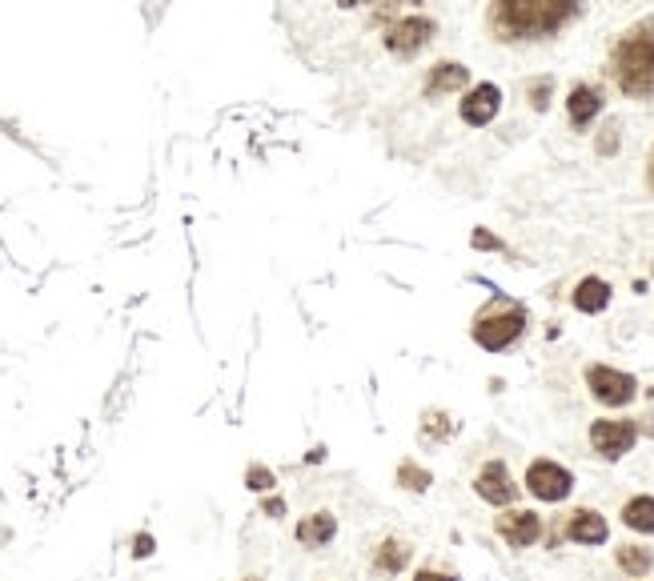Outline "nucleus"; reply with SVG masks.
Returning a JSON list of instances; mask_svg holds the SVG:
<instances>
[{"label": "nucleus", "mask_w": 654, "mask_h": 581, "mask_svg": "<svg viewBox=\"0 0 654 581\" xmlns=\"http://www.w3.org/2000/svg\"><path fill=\"white\" fill-rule=\"evenodd\" d=\"M474 489H478V498L490 501V505H510V501H515V493H518L503 462L482 465V474H478V481H474Z\"/></svg>", "instance_id": "nucleus-8"}, {"label": "nucleus", "mask_w": 654, "mask_h": 581, "mask_svg": "<svg viewBox=\"0 0 654 581\" xmlns=\"http://www.w3.org/2000/svg\"><path fill=\"white\" fill-rule=\"evenodd\" d=\"M646 189L654 193V149H651V161H646Z\"/></svg>", "instance_id": "nucleus-27"}, {"label": "nucleus", "mask_w": 654, "mask_h": 581, "mask_svg": "<svg viewBox=\"0 0 654 581\" xmlns=\"http://www.w3.org/2000/svg\"><path fill=\"white\" fill-rule=\"evenodd\" d=\"M249 581H253V578H249Z\"/></svg>", "instance_id": "nucleus-29"}, {"label": "nucleus", "mask_w": 654, "mask_h": 581, "mask_svg": "<svg viewBox=\"0 0 654 581\" xmlns=\"http://www.w3.org/2000/svg\"><path fill=\"white\" fill-rule=\"evenodd\" d=\"M334 534H338L334 513H314V517H305V522L297 525V542H302V546H309V549L329 546V542H334Z\"/></svg>", "instance_id": "nucleus-12"}, {"label": "nucleus", "mask_w": 654, "mask_h": 581, "mask_svg": "<svg viewBox=\"0 0 654 581\" xmlns=\"http://www.w3.org/2000/svg\"><path fill=\"white\" fill-rule=\"evenodd\" d=\"M610 305V285L598 277H586L578 281V289H574V309H583V314H602Z\"/></svg>", "instance_id": "nucleus-14"}, {"label": "nucleus", "mask_w": 654, "mask_h": 581, "mask_svg": "<svg viewBox=\"0 0 654 581\" xmlns=\"http://www.w3.org/2000/svg\"><path fill=\"white\" fill-rule=\"evenodd\" d=\"M610 72L627 96L651 101L654 96V21L634 24L631 33L622 36L614 53H610Z\"/></svg>", "instance_id": "nucleus-2"}, {"label": "nucleus", "mask_w": 654, "mask_h": 581, "mask_svg": "<svg viewBox=\"0 0 654 581\" xmlns=\"http://www.w3.org/2000/svg\"><path fill=\"white\" fill-rule=\"evenodd\" d=\"M133 554H137V558H149V554H153V537L140 534L137 542H133Z\"/></svg>", "instance_id": "nucleus-24"}, {"label": "nucleus", "mask_w": 654, "mask_h": 581, "mask_svg": "<svg viewBox=\"0 0 654 581\" xmlns=\"http://www.w3.org/2000/svg\"><path fill=\"white\" fill-rule=\"evenodd\" d=\"M474 249H503V241L498 237H490V232H474Z\"/></svg>", "instance_id": "nucleus-23"}, {"label": "nucleus", "mask_w": 654, "mask_h": 581, "mask_svg": "<svg viewBox=\"0 0 654 581\" xmlns=\"http://www.w3.org/2000/svg\"><path fill=\"white\" fill-rule=\"evenodd\" d=\"M246 486L253 489V493H266V489H273V486H278V481H273V474H269L266 465H249Z\"/></svg>", "instance_id": "nucleus-20"}, {"label": "nucleus", "mask_w": 654, "mask_h": 581, "mask_svg": "<svg viewBox=\"0 0 654 581\" xmlns=\"http://www.w3.org/2000/svg\"><path fill=\"white\" fill-rule=\"evenodd\" d=\"M574 0H494L490 24L503 41H538L574 16Z\"/></svg>", "instance_id": "nucleus-1"}, {"label": "nucleus", "mask_w": 654, "mask_h": 581, "mask_svg": "<svg viewBox=\"0 0 654 581\" xmlns=\"http://www.w3.org/2000/svg\"><path fill=\"white\" fill-rule=\"evenodd\" d=\"M406 561H409V546H402V542H382L377 546V554H374V570L377 573H402L406 570Z\"/></svg>", "instance_id": "nucleus-16"}, {"label": "nucleus", "mask_w": 654, "mask_h": 581, "mask_svg": "<svg viewBox=\"0 0 654 581\" xmlns=\"http://www.w3.org/2000/svg\"><path fill=\"white\" fill-rule=\"evenodd\" d=\"M586 385H590V394H595L602 406H627V401H634V394H639V381H634L631 373L610 369V365H590V369H586Z\"/></svg>", "instance_id": "nucleus-4"}, {"label": "nucleus", "mask_w": 654, "mask_h": 581, "mask_svg": "<svg viewBox=\"0 0 654 581\" xmlns=\"http://www.w3.org/2000/svg\"><path fill=\"white\" fill-rule=\"evenodd\" d=\"M414 581H458V578H454V573H433V570H421Z\"/></svg>", "instance_id": "nucleus-26"}, {"label": "nucleus", "mask_w": 654, "mask_h": 581, "mask_svg": "<svg viewBox=\"0 0 654 581\" xmlns=\"http://www.w3.org/2000/svg\"><path fill=\"white\" fill-rule=\"evenodd\" d=\"M546 96H550V81H538L534 89H530V105L546 109Z\"/></svg>", "instance_id": "nucleus-21"}, {"label": "nucleus", "mask_w": 654, "mask_h": 581, "mask_svg": "<svg viewBox=\"0 0 654 581\" xmlns=\"http://www.w3.org/2000/svg\"><path fill=\"white\" fill-rule=\"evenodd\" d=\"M614 133H619V125H610V128H607V137H602V145H598V149H602V152H614V145H619V137H614Z\"/></svg>", "instance_id": "nucleus-25"}, {"label": "nucleus", "mask_w": 654, "mask_h": 581, "mask_svg": "<svg viewBox=\"0 0 654 581\" xmlns=\"http://www.w3.org/2000/svg\"><path fill=\"white\" fill-rule=\"evenodd\" d=\"M634 437H639V430H634L631 421H595V425H590V445H595L607 462L631 454Z\"/></svg>", "instance_id": "nucleus-6"}, {"label": "nucleus", "mask_w": 654, "mask_h": 581, "mask_svg": "<svg viewBox=\"0 0 654 581\" xmlns=\"http://www.w3.org/2000/svg\"><path fill=\"white\" fill-rule=\"evenodd\" d=\"M571 486H574V477L554 462H534L526 469V489H530L538 501H562L571 493Z\"/></svg>", "instance_id": "nucleus-5"}, {"label": "nucleus", "mask_w": 654, "mask_h": 581, "mask_svg": "<svg viewBox=\"0 0 654 581\" xmlns=\"http://www.w3.org/2000/svg\"><path fill=\"white\" fill-rule=\"evenodd\" d=\"M607 534H610L607 522H602L595 510L571 513V525H566V537H571V542H578V546H602Z\"/></svg>", "instance_id": "nucleus-11"}, {"label": "nucleus", "mask_w": 654, "mask_h": 581, "mask_svg": "<svg viewBox=\"0 0 654 581\" xmlns=\"http://www.w3.org/2000/svg\"><path fill=\"white\" fill-rule=\"evenodd\" d=\"M261 513H266V517H281V513H285V501L266 498V501H261Z\"/></svg>", "instance_id": "nucleus-22"}, {"label": "nucleus", "mask_w": 654, "mask_h": 581, "mask_svg": "<svg viewBox=\"0 0 654 581\" xmlns=\"http://www.w3.org/2000/svg\"><path fill=\"white\" fill-rule=\"evenodd\" d=\"M341 9H353V4H365V0H338Z\"/></svg>", "instance_id": "nucleus-28"}, {"label": "nucleus", "mask_w": 654, "mask_h": 581, "mask_svg": "<svg viewBox=\"0 0 654 581\" xmlns=\"http://www.w3.org/2000/svg\"><path fill=\"white\" fill-rule=\"evenodd\" d=\"M622 522L639 529V534H654V498H631L622 510Z\"/></svg>", "instance_id": "nucleus-17"}, {"label": "nucleus", "mask_w": 654, "mask_h": 581, "mask_svg": "<svg viewBox=\"0 0 654 581\" xmlns=\"http://www.w3.org/2000/svg\"><path fill=\"white\" fill-rule=\"evenodd\" d=\"M430 36H433L430 16H406V21H397L386 29V48L397 53V57H414Z\"/></svg>", "instance_id": "nucleus-7"}, {"label": "nucleus", "mask_w": 654, "mask_h": 581, "mask_svg": "<svg viewBox=\"0 0 654 581\" xmlns=\"http://www.w3.org/2000/svg\"><path fill=\"white\" fill-rule=\"evenodd\" d=\"M397 481H402V486L406 489H430V474H426V469H418V465L414 462H402V469H397Z\"/></svg>", "instance_id": "nucleus-19"}, {"label": "nucleus", "mask_w": 654, "mask_h": 581, "mask_svg": "<svg viewBox=\"0 0 654 581\" xmlns=\"http://www.w3.org/2000/svg\"><path fill=\"white\" fill-rule=\"evenodd\" d=\"M498 534H503L515 549H526L542 537V522H538V513H530V510L503 513V517H498Z\"/></svg>", "instance_id": "nucleus-10"}, {"label": "nucleus", "mask_w": 654, "mask_h": 581, "mask_svg": "<svg viewBox=\"0 0 654 581\" xmlns=\"http://www.w3.org/2000/svg\"><path fill=\"white\" fill-rule=\"evenodd\" d=\"M522 329H526V314L518 309V305H506V309H494V314L478 317V326H474V341H478L482 349L498 353V349L515 345Z\"/></svg>", "instance_id": "nucleus-3"}, {"label": "nucleus", "mask_w": 654, "mask_h": 581, "mask_svg": "<svg viewBox=\"0 0 654 581\" xmlns=\"http://www.w3.org/2000/svg\"><path fill=\"white\" fill-rule=\"evenodd\" d=\"M503 109V93H498V84H478V89H470L466 101H462V121L466 125H490L494 116Z\"/></svg>", "instance_id": "nucleus-9"}, {"label": "nucleus", "mask_w": 654, "mask_h": 581, "mask_svg": "<svg viewBox=\"0 0 654 581\" xmlns=\"http://www.w3.org/2000/svg\"><path fill=\"white\" fill-rule=\"evenodd\" d=\"M598 109H602L598 89H590V84H574L571 101H566V113H571L574 125H590V121L598 116Z\"/></svg>", "instance_id": "nucleus-13"}, {"label": "nucleus", "mask_w": 654, "mask_h": 581, "mask_svg": "<svg viewBox=\"0 0 654 581\" xmlns=\"http://www.w3.org/2000/svg\"><path fill=\"white\" fill-rule=\"evenodd\" d=\"M619 566L631 573V578H643V573H651L654 558H651V549H643V546H622L619 549Z\"/></svg>", "instance_id": "nucleus-18"}, {"label": "nucleus", "mask_w": 654, "mask_h": 581, "mask_svg": "<svg viewBox=\"0 0 654 581\" xmlns=\"http://www.w3.org/2000/svg\"><path fill=\"white\" fill-rule=\"evenodd\" d=\"M470 81V72L462 69V65H433V72H430V81H426V93L430 96H438V93H454V89H462V84Z\"/></svg>", "instance_id": "nucleus-15"}]
</instances>
